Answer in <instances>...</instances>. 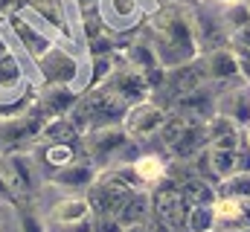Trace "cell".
Returning a JSON list of instances; mask_svg holds the SVG:
<instances>
[{
	"label": "cell",
	"instance_id": "obj_27",
	"mask_svg": "<svg viewBox=\"0 0 250 232\" xmlns=\"http://www.w3.org/2000/svg\"><path fill=\"white\" fill-rule=\"evenodd\" d=\"M123 232H151L148 224H131V227H123Z\"/></svg>",
	"mask_w": 250,
	"mask_h": 232
},
{
	"label": "cell",
	"instance_id": "obj_11",
	"mask_svg": "<svg viewBox=\"0 0 250 232\" xmlns=\"http://www.w3.org/2000/svg\"><path fill=\"white\" fill-rule=\"evenodd\" d=\"M6 23H9V29L15 32L18 44H21L29 56L35 58V61H38V58H41L47 50H50V47H53V38H50V35H47L38 23H29L23 12H12V15L6 18Z\"/></svg>",
	"mask_w": 250,
	"mask_h": 232
},
{
	"label": "cell",
	"instance_id": "obj_32",
	"mask_svg": "<svg viewBox=\"0 0 250 232\" xmlns=\"http://www.w3.org/2000/svg\"><path fill=\"white\" fill-rule=\"evenodd\" d=\"M245 3H248V6H250V0H245Z\"/></svg>",
	"mask_w": 250,
	"mask_h": 232
},
{
	"label": "cell",
	"instance_id": "obj_4",
	"mask_svg": "<svg viewBox=\"0 0 250 232\" xmlns=\"http://www.w3.org/2000/svg\"><path fill=\"white\" fill-rule=\"evenodd\" d=\"M3 180L9 183L15 197H32L41 189V174H38V163L32 154L26 151H9L6 163H3Z\"/></svg>",
	"mask_w": 250,
	"mask_h": 232
},
{
	"label": "cell",
	"instance_id": "obj_23",
	"mask_svg": "<svg viewBox=\"0 0 250 232\" xmlns=\"http://www.w3.org/2000/svg\"><path fill=\"white\" fill-rule=\"evenodd\" d=\"M93 232H123V224L114 215H93Z\"/></svg>",
	"mask_w": 250,
	"mask_h": 232
},
{
	"label": "cell",
	"instance_id": "obj_20",
	"mask_svg": "<svg viewBox=\"0 0 250 232\" xmlns=\"http://www.w3.org/2000/svg\"><path fill=\"white\" fill-rule=\"evenodd\" d=\"M41 145H44V148H41V160H44V166H50L53 172L76 160V145H73V142H41Z\"/></svg>",
	"mask_w": 250,
	"mask_h": 232
},
{
	"label": "cell",
	"instance_id": "obj_16",
	"mask_svg": "<svg viewBox=\"0 0 250 232\" xmlns=\"http://www.w3.org/2000/svg\"><path fill=\"white\" fill-rule=\"evenodd\" d=\"M140 18V0H102V23L114 32L134 26Z\"/></svg>",
	"mask_w": 250,
	"mask_h": 232
},
{
	"label": "cell",
	"instance_id": "obj_15",
	"mask_svg": "<svg viewBox=\"0 0 250 232\" xmlns=\"http://www.w3.org/2000/svg\"><path fill=\"white\" fill-rule=\"evenodd\" d=\"M131 174H134L137 186L151 189V186H157L160 180H166V174H169V163H166L163 154L146 151V154H137V157L131 160Z\"/></svg>",
	"mask_w": 250,
	"mask_h": 232
},
{
	"label": "cell",
	"instance_id": "obj_1",
	"mask_svg": "<svg viewBox=\"0 0 250 232\" xmlns=\"http://www.w3.org/2000/svg\"><path fill=\"white\" fill-rule=\"evenodd\" d=\"M151 47L160 58L163 70H175L181 64H189L201 56L198 50V38H195V12H189L187 6H163L151 20Z\"/></svg>",
	"mask_w": 250,
	"mask_h": 232
},
{
	"label": "cell",
	"instance_id": "obj_2",
	"mask_svg": "<svg viewBox=\"0 0 250 232\" xmlns=\"http://www.w3.org/2000/svg\"><path fill=\"white\" fill-rule=\"evenodd\" d=\"M128 105H123L108 87H90L84 96L76 99L73 111L67 114V119L73 122V128L79 134H90L99 128H111V125H123Z\"/></svg>",
	"mask_w": 250,
	"mask_h": 232
},
{
	"label": "cell",
	"instance_id": "obj_12",
	"mask_svg": "<svg viewBox=\"0 0 250 232\" xmlns=\"http://www.w3.org/2000/svg\"><path fill=\"white\" fill-rule=\"evenodd\" d=\"M99 172L102 169H96L90 160H73V163H67V166L53 172V186H59L70 194H84L96 183Z\"/></svg>",
	"mask_w": 250,
	"mask_h": 232
},
{
	"label": "cell",
	"instance_id": "obj_25",
	"mask_svg": "<svg viewBox=\"0 0 250 232\" xmlns=\"http://www.w3.org/2000/svg\"><path fill=\"white\" fill-rule=\"evenodd\" d=\"M230 47H248V50H250V23H248V26H242L239 32H233V35H230Z\"/></svg>",
	"mask_w": 250,
	"mask_h": 232
},
{
	"label": "cell",
	"instance_id": "obj_22",
	"mask_svg": "<svg viewBox=\"0 0 250 232\" xmlns=\"http://www.w3.org/2000/svg\"><path fill=\"white\" fill-rule=\"evenodd\" d=\"M218 194H233V197H248L250 200V172L248 174H233L218 183Z\"/></svg>",
	"mask_w": 250,
	"mask_h": 232
},
{
	"label": "cell",
	"instance_id": "obj_26",
	"mask_svg": "<svg viewBox=\"0 0 250 232\" xmlns=\"http://www.w3.org/2000/svg\"><path fill=\"white\" fill-rule=\"evenodd\" d=\"M21 230H23V232H44V227H41V224H35V215H29V212H26V215L21 218Z\"/></svg>",
	"mask_w": 250,
	"mask_h": 232
},
{
	"label": "cell",
	"instance_id": "obj_29",
	"mask_svg": "<svg viewBox=\"0 0 250 232\" xmlns=\"http://www.w3.org/2000/svg\"><path fill=\"white\" fill-rule=\"evenodd\" d=\"M6 230V221H3V206H0V232Z\"/></svg>",
	"mask_w": 250,
	"mask_h": 232
},
{
	"label": "cell",
	"instance_id": "obj_30",
	"mask_svg": "<svg viewBox=\"0 0 250 232\" xmlns=\"http://www.w3.org/2000/svg\"><path fill=\"white\" fill-rule=\"evenodd\" d=\"M245 139H248V145H250V125L245 128Z\"/></svg>",
	"mask_w": 250,
	"mask_h": 232
},
{
	"label": "cell",
	"instance_id": "obj_9",
	"mask_svg": "<svg viewBox=\"0 0 250 232\" xmlns=\"http://www.w3.org/2000/svg\"><path fill=\"white\" fill-rule=\"evenodd\" d=\"M38 70L47 78V84H64V87H70L76 81V76H79V61L70 56V50L53 44L44 56L38 58Z\"/></svg>",
	"mask_w": 250,
	"mask_h": 232
},
{
	"label": "cell",
	"instance_id": "obj_14",
	"mask_svg": "<svg viewBox=\"0 0 250 232\" xmlns=\"http://www.w3.org/2000/svg\"><path fill=\"white\" fill-rule=\"evenodd\" d=\"M93 218L90 212V203L84 194H64L59 197L53 206H50V224L53 227H70V224H82Z\"/></svg>",
	"mask_w": 250,
	"mask_h": 232
},
{
	"label": "cell",
	"instance_id": "obj_18",
	"mask_svg": "<svg viewBox=\"0 0 250 232\" xmlns=\"http://www.w3.org/2000/svg\"><path fill=\"white\" fill-rule=\"evenodd\" d=\"M76 99H79V93H73V87L50 84V87L38 96V105H41V111L50 116V119H56V116H67L70 114L73 105H76Z\"/></svg>",
	"mask_w": 250,
	"mask_h": 232
},
{
	"label": "cell",
	"instance_id": "obj_33",
	"mask_svg": "<svg viewBox=\"0 0 250 232\" xmlns=\"http://www.w3.org/2000/svg\"><path fill=\"white\" fill-rule=\"evenodd\" d=\"M212 232H215V230H212Z\"/></svg>",
	"mask_w": 250,
	"mask_h": 232
},
{
	"label": "cell",
	"instance_id": "obj_31",
	"mask_svg": "<svg viewBox=\"0 0 250 232\" xmlns=\"http://www.w3.org/2000/svg\"><path fill=\"white\" fill-rule=\"evenodd\" d=\"M233 232H250V227H245V230H233Z\"/></svg>",
	"mask_w": 250,
	"mask_h": 232
},
{
	"label": "cell",
	"instance_id": "obj_7",
	"mask_svg": "<svg viewBox=\"0 0 250 232\" xmlns=\"http://www.w3.org/2000/svg\"><path fill=\"white\" fill-rule=\"evenodd\" d=\"M120 61L128 64L131 70L143 73V76L148 78L151 90L160 87V81H163V76H166V70H163V64H160V58H157V53H154V47H151L148 38H134L128 47H123Z\"/></svg>",
	"mask_w": 250,
	"mask_h": 232
},
{
	"label": "cell",
	"instance_id": "obj_10",
	"mask_svg": "<svg viewBox=\"0 0 250 232\" xmlns=\"http://www.w3.org/2000/svg\"><path fill=\"white\" fill-rule=\"evenodd\" d=\"M212 218H215V232L245 230L250 227V200L233 197V194H218L212 203Z\"/></svg>",
	"mask_w": 250,
	"mask_h": 232
},
{
	"label": "cell",
	"instance_id": "obj_17",
	"mask_svg": "<svg viewBox=\"0 0 250 232\" xmlns=\"http://www.w3.org/2000/svg\"><path fill=\"white\" fill-rule=\"evenodd\" d=\"M148 218H151V192L143 189V186H137L128 194V200L123 203L117 221L123 227H131V224H148Z\"/></svg>",
	"mask_w": 250,
	"mask_h": 232
},
{
	"label": "cell",
	"instance_id": "obj_21",
	"mask_svg": "<svg viewBox=\"0 0 250 232\" xmlns=\"http://www.w3.org/2000/svg\"><path fill=\"white\" fill-rule=\"evenodd\" d=\"M212 230H215L212 206H207V203H195V206H189L187 232H212Z\"/></svg>",
	"mask_w": 250,
	"mask_h": 232
},
{
	"label": "cell",
	"instance_id": "obj_28",
	"mask_svg": "<svg viewBox=\"0 0 250 232\" xmlns=\"http://www.w3.org/2000/svg\"><path fill=\"white\" fill-rule=\"evenodd\" d=\"M207 3H209V6H218V9H221V6H233V3H242V0H207Z\"/></svg>",
	"mask_w": 250,
	"mask_h": 232
},
{
	"label": "cell",
	"instance_id": "obj_6",
	"mask_svg": "<svg viewBox=\"0 0 250 232\" xmlns=\"http://www.w3.org/2000/svg\"><path fill=\"white\" fill-rule=\"evenodd\" d=\"M166 119H169V114H166V108H163V105H157V102L146 99V102L131 105V108L125 111L123 131L134 139V142H146L148 136L160 134V128L166 125Z\"/></svg>",
	"mask_w": 250,
	"mask_h": 232
},
{
	"label": "cell",
	"instance_id": "obj_3",
	"mask_svg": "<svg viewBox=\"0 0 250 232\" xmlns=\"http://www.w3.org/2000/svg\"><path fill=\"white\" fill-rule=\"evenodd\" d=\"M189 206L192 203L184 197L178 183L160 180L157 186H151V221H157L169 232H187Z\"/></svg>",
	"mask_w": 250,
	"mask_h": 232
},
{
	"label": "cell",
	"instance_id": "obj_13",
	"mask_svg": "<svg viewBox=\"0 0 250 232\" xmlns=\"http://www.w3.org/2000/svg\"><path fill=\"white\" fill-rule=\"evenodd\" d=\"M218 114L233 119L239 128L250 125V84H233L224 87V93H218Z\"/></svg>",
	"mask_w": 250,
	"mask_h": 232
},
{
	"label": "cell",
	"instance_id": "obj_19",
	"mask_svg": "<svg viewBox=\"0 0 250 232\" xmlns=\"http://www.w3.org/2000/svg\"><path fill=\"white\" fill-rule=\"evenodd\" d=\"M76 136H79V131L73 128V122L67 116H56L41 128L38 142H73Z\"/></svg>",
	"mask_w": 250,
	"mask_h": 232
},
{
	"label": "cell",
	"instance_id": "obj_8",
	"mask_svg": "<svg viewBox=\"0 0 250 232\" xmlns=\"http://www.w3.org/2000/svg\"><path fill=\"white\" fill-rule=\"evenodd\" d=\"M201 67H204V76H207L209 84H224V87L242 84L239 61H236V53L230 47H218V50L201 53Z\"/></svg>",
	"mask_w": 250,
	"mask_h": 232
},
{
	"label": "cell",
	"instance_id": "obj_5",
	"mask_svg": "<svg viewBox=\"0 0 250 232\" xmlns=\"http://www.w3.org/2000/svg\"><path fill=\"white\" fill-rule=\"evenodd\" d=\"M102 87H108L123 105H140V102H146L148 96H151V84H148V78L143 76V73H137V70H131L128 64L123 61H117V53H114V70H111V76L102 81Z\"/></svg>",
	"mask_w": 250,
	"mask_h": 232
},
{
	"label": "cell",
	"instance_id": "obj_24",
	"mask_svg": "<svg viewBox=\"0 0 250 232\" xmlns=\"http://www.w3.org/2000/svg\"><path fill=\"white\" fill-rule=\"evenodd\" d=\"M236 53V61H239V73H242V81L250 84V50L248 47H230Z\"/></svg>",
	"mask_w": 250,
	"mask_h": 232
}]
</instances>
